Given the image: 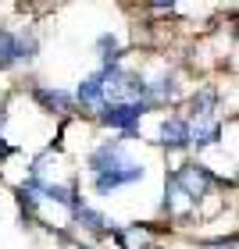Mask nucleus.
Here are the masks:
<instances>
[{
	"instance_id": "f257e3e1",
	"label": "nucleus",
	"mask_w": 239,
	"mask_h": 249,
	"mask_svg": "<svg viewBox=\"0 0 239 249\" xmlns=\"http://www.w3.org/2000/svg\"><path fill=\"white\" fill-rule=\"evenodd\" d=\"M139 175H143V167L136 164V160H121L118 167H111V171H100V175H97V189H100V192H111V189H118V185L136 182Z\"/></svg>"
},
{
	"instance_id": "f03ea898",
	"label": "nucleus",
	"mask_w": 239,
	"mask_h": 249,
	"mask_svg": "<svg viewBox=\"0 0 239 249\" xmlns=\"http://www.w3.org/2000/svg\"><path fill=\"white\" fill-rule=\"evenodd\" d=\"M143 110H146L143 104H132V100H129V104H107L100 118H104L107 124H115V128H132Z\"/></svg>"
},
{
	"instance_id": "7ed1b4c3",
	"label": "nucleus",
	"mask_w": 239,
	"mask_h": 249,
	"mask_svg": "<svg viewBox=\"0 0 239 249\" xmlns=\"http://www.w3.org/2000/svg\"><path fill=\"white\" fill-rule=\"evenodd\" d=\"M175 189H186V196L189 199H197L203 189H207V175L200 171V167H182V171L175 175V182H172Z\"/></svg>"
},
{
	"instance_id": "20e7f679",
	"label": "nucleus",
	"mask_w": 239,
	"mask_h": 249,
	"mask_svg": "<svg viewBox=\"0 0 239 249\" xmlns=\"http://www.w3.org/2000/svg\"><path fill=\"white\" fill-rule=\"evenodd\" d=\"M25 50H32V43L25 47L21 39H15L11 32H4V29H0V68H7L15 57H25Z\"/></svg>"
},
{
	"instance_id": "39448f33",
	"label": "nucleus",
	"mask_w": 239,
	"mask_h": 249,
	"mask_svg": "<svg viewBox=\"0 0 239 249\" xmlns=\"http://www.w3.org/2000/svg\"><path fill=\"white\" fill-rule=\"evenodd\" d=\"M161 135H164V139H161L164 146H186L189 142V124L179 121V118H172V121H164Z\"/></svg>"
},
{
	"instance_id": "423d86ee",
	"label": "nucleus",
	"mask_w": 239,
	"mask_h": 249,
	"mask_svg": "<svg viewBox=\"0 0 239 249\" xmlns=\"http://www.w3.org/2000/svg\"><path fill=\"white\" fill-rule=\"evenodd\" d=\"M104 96V71L100 75H89L82 86H79V100H82V104H97V100Z\"/></svg>"
},
{
	"instance_id": "0eeeda50",
	"label": "nucleus",
	"mask_w": 239,
	"mask_h": 249,
	"mask_svg": "<svg viewBox=\"0 0 239 249\" xmlns=\"http://www.w3.org/2000/svg\"><path fill=\"white\" fill-rule=\"evenodd\" d=\"M43 192H47V196H50V199H58V203H68V207H75V199H72V196H75V192H72V189H68V185H47V189H43Z\"/></svg>"
},
{
	"instance_id": "6e6552de",
	"label": "nucleus",
	"mask_w": 239,
	"mask_h": 249,
	"mask_svg": "<svg viewBox=\"0 0 239 249\" xmlns=\"http://www.w3.org/2000/svg\"><path fill=\"white\" fill-rule=\"evenodd\" d=\"M214 135H218V128H214V124H203V128L189 132V139H197V146H207V142H214Z\"/></svg>"
},
{
	"instance_id": "1a4fd4ad",
	"label": "nucleus",
	"mask_w": 239,
	"mask_h": 249,
	"mask_svg": "<svg viewBox=\"0 0 239 249\" xmlns=\"http://www.w3.org/2000/svg\"><path fill=\"white\" fill-rule=\"evenodd\" d=\"M75 213H79V221H86V228H104V217H100V213H93V210H82V207H79Z\"/></svg>"
}]
</instances>
